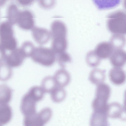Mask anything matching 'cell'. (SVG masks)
<instances>
[{"label":"cell","instance_id":"16","mask_svg":"<svg viewBox=\"0 0 126 126\" xmlns=\"http://www.w3.org/2000/svg\"><path fill=\"white\" fill-rule=\"evenodd\" d=\"M105 78V70L95 68L92 70L90 73L89 79L92 83L98 85L103 83Z\"/></svg>","mask_w":126,"mask_h":126},{"label":"cell","instance_id":"10","mask_svg":"<svg viewBox=\"0 0 126 126\" xmlns=\"http://www.w3.org/2000/svg\"><path fill=\"white\" fill-rule=\"evenodd\" d=\"M32 34L35 41L38 44L43 45L49 40L51 33L47 30L44 28L35 27L32 29Z\"/></svg>","mask_w":126,"mask_h":126},{"label":"cell","instance_id":"14","mask_svg":"<svg viewBox=\"0 0 126 126\" xmlns=\"http://www.w3.org/2000/svg\"><path fill=\"white\" fill-rule=\"evenodd\" d=\"M106 112L94 111L90 121V126H108Z\"/></svg>","mask_w":126,"mask_h":126},{"label":"cell","instance_id":"1","mask_svg":"<svg viewBox=\"0 0 126 126\" xmlns=\"http://www.w3.org/2000/svg\"><path fill=\"white\" fill-rule=\"evenodd\" d=\"M67 28L65 24L60 20L53 21L51 25L52 38V49L56 54L65 52L67 47Z\"/></svg>","mask_w":126,"mask_h":126},{"label":"cell","instance_id":"9","mask_svg":"<svg viewBox=\"0 0 126 126\" xmlns=\"http://www.w3.org/2000/svg\"><path fill=\"white\" fill-rule=\"evenodd\" d=\"M114 49L110 42H103L97 45L94 51L100 58L105 59L110 57Z\"/></svg>","mask_w":126,"mask_h":126},{"label":"cell","instance_id":"17","mask_svg":"<svg viewBox=\"0 0 126 126\" xmlns=\"http://www.w3.org/2000/svg\"><path fill=\"white\" fill-rule=\"evenodd\" d=\"M12 116V109L7 104L0 105V125L8 123Z\"/></svg>","mask_w":126,"mask_h":126},{"label":"cell","instance_id":"12","mask_svg":"<svg viewBox=\"0 0 126 126\" xmlns=\"http://www.w3.org/2000/svg\"><path fill=\"white\" fill-rule=\"evenodd\" d=\"M109 77L113 84L117 85H121L125 81L126 73L121 68L115 67L111 68L109 71Z\"/></svg>","mask_w":126,"mask_h":126},{"label":"cell","instance_id":"21","mask_svg":"<svg viewBox=\"0 0 126 126\" xmlns=\"http://www.w3.org/2000/svg\"><path fill=\"white\" fill-rule=\"evenodd\" d=\"M125 38L123 35L114 34L111 37L110 43L114 49H121L125 45Z\"/></svg>","mask_w":126,"mask_h":126},{"label":"cell","instance_id":"11","mask_svg":"<svg viewBox=\"0 0 126 126\" xmlns=\"http://www.w3.org/2000/svg\"><path fill=\"white\" fill-rule=\"evenodd\" d=\"M110 57V63L115 67L121 68L126 63V53L121 49H115Z\"/></svg>","mask_w":126,"mask_h":126},{"label":"cell","instance_id":"5","mask_svg":"<svg viewBox=\"0 0 126 126\" xmlns=\"http://www.w3.org/2000/svg\"><path fill=\"white\" fill-rule=\"evenodd\" d=\"M0 42L3 48L14 50L16 46V42L13 36V32L10 24L3 22L0 25Z\"/></svg>","mask_w":126,"mask_h":126},{"label":"cell","instance_id":"13","mask_svg":"<svg viewBox=\"0 0 126 126\" xmlns=\"http://www.w3.org/2000/svg\"><path fill=\"white\" fill-rule=\"evenodd\" d=\"M53 77L57 86L63 88L68 84L71 79L69 73L63 68L57 71Z\"/></svg>","mask_w":126,"mask_h":126},{"label":"cell","instance_id":"7","mask_svg":"<svg viewBox=\"0 0 126 126\" xmlns=\"http://www.w3.org/2000/svg\"><path fill=\"white\" fill-rule=\"evenodd\" d=\"M17 22L22 29L26 30L32 29L34 27V21L33 14L30 11L25 10L18 13Z\"/></svg>","mask_w":126,"mask_h":126},{"label":"cell","instance_id":"8","mask_svg":"<svg viewBox=\"0 0 126 126\" xmlns=\"http://www.w3.org/2000/svg\"><path fill=\"white\" fill-rule=\"evenodd\" d=\"M26 54L22 48L14 50L10 54L6 56L5 62L11 67H16L22 63L26 58Z\"/></svg>","mask_w":126,"mask_h":126},{"label":"cell","instance_id":"23","mask_svg":"<svg viewBox=\"0 0 126 126\" xmlns=\"http://www.w3.org/2000/svg\"><path fill=\"white\" fill-rule=\"evenodd\" d=\"M11 67L4 62L0 63V80H6L9 79L11 75Z\"/></svg>","mask_w":126,"mask_h":126},{"label":"cell","instance_id":"19","mask_svg":"<svg viewBox=\"0 0 126 126\" xmlns=\"http://www.w3.org/2000/svg\"><path fill=\"white\" fill-rule=\"evenodd\" d=\"M57 86L53 77H46L42 82L41 87L45 93H50Z\"/></svg>","mask_w":126,"mask_h":126},{"label":"cell","instance_id":"4","mask_svg":"<svg viewBox=\"0 0 126 126\" xmlns=\"http://www.w3.org/2000/svg\"><path fill=\"white\" fill-rule=\"evenodd\" d=\"M52 114V111L50 108H44L38 113L24 116V126H44L50 120Z\"/></svg>","mask_w":126,"mask_h":126},{"label":"cell","instance_id":"22","mask_svg":"<svg viewBox=\"0 0 126 126\" xmlns=\"http://www.w3.org/2000/svg\"><path fill=\"white\" fill-rule=\"evenodd\" d=\"M86 60L88 65L91 67H95L99 64L101 59L97 55L94 50H92L87 54Z\"/></svg>","mask_w":126,"mask_h":126},{"label":"cell","instance_id":"24","mask_svg":"<svg viewBox=\"0 0 126 126\" xmlns=\"http://www.w3.org/2000/svg\"><path fill=\"white\" fill-rule=\"evenodd\" d=\"M56 60L60 65L63 68L65 66L67 63L71 61V58L70 55L65 51L56 55Z\"/></svg>","mask_w":126,"mask_h":126},{"label":"cell","instance_id":"15","mask_svg":"<svg viewBox=\"0 0 126 126\" xmlns=\"http://www.w3.org/2000/svg\"><path fill=\"white\" fill-rule=\"evenodd\" d=\"M124 109L119 103L114 102L108 105L107 110L108 117L113 118H124Z\"/></svg>","mask_w":126,"mask_h":126},{"label":"cell","instance_id":"18","mask_svg":"<svg viewBox=\"0 0 126 126\" xmlns=\"http://www.w3.org/2000/svg\"><path fill=\"white\" fill-rule=\"evenodd\" d=\"M12 92L11 89L8 86L0 85V105L7 104L10 101Z\"/></svg>","mask_w":126,"mask_h":126},{"label":"cell","instance_id":"6","mask_svg":"<svg viewBox=\"0 0 126 126\" xmlns=\"http://www.w3.org/2000/svg\"><path fill=\"white\" fill-rule=\"evenodd\" d=\"M39 101V99L29 90L22 97L21 103V110L24 116L36 112V104Z\"/></svg>","mask_w":126,"mask_h":126},{"label":"cell","instance_id":"25","mask_svg":"<svg viewBox=\"0 0 126 126\" xmlns=\"http://www.w3.org/2000/svg\"><path fill=\"white\" fill-rule=\"evenodd\" d=\"M20 3L24 5H28L32 4L33 0H18Z\"/></svg>","mask_w":126,"mask_h":126},{"label":"cell","instance_id":"26","mask_svg":"<svg viewBox=\"0 0 126 126\" xmlns=\"http://www.w3.org/2000/svg\"></svg>","mask_w":126,"mask_h":126},{"label":"cell","instance_id":"3","mask_svg":"<svg viewBox=\"0 0 126 126\" xmlns=\"http://www.w3.org/2000/svg\"><path fill=\"white\" fill-rule=\"evenodd\" d=\"M31 57L35 62L47 67L52 65L56 60L52 49L41 47H35Z\"/></svg>","mask_w":126,"mask_h":126},{"label":"cell","instance_id":"2","mask_svg":"<svg viewBox=\"0 0 126 126\" xmlns=\"http://www.w3.org/2000/svg\"><path fill=\"white\" fill-rule=\"evenodd\" d=\"M107 26L108 29L114 34L126 33V14L123 11L118 10L108 16Z\"/></svg>","mask_w":126,"mask_h":126},{"label":"cell","instance_id":"20","mask_svg":"<svg viewBox=\"0 0 126 126\" xmlns=\"http://www.w3.org/2000/svg\"><path fill=\"white\" fill-rule=\"evenodd\" d=\"M52 100L56 103H59L63 101L66 96V92L63 88L57 86L51 93Z\"/></svg>","mask_w":126,"mask_h":126}]
</instances>
